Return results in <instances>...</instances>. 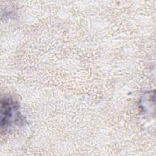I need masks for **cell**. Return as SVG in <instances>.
<instances>
[{"label": "cell", "instance_id": "1", "mask_svg": "<svg viewBox=\"0 0 156 156\" xmlns=\"http://www.w3.org/2000/svg\"><path fill=\"white\" fill-rule=\"evenodd\" d=\"M1 117L2 124L4 123V126H9V122L19 118L18 106L12 99H7L1 102Z\"/></svg>", "mask_w": 156, "mask_h": 156}]
</instances>
